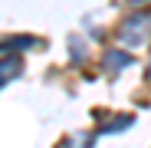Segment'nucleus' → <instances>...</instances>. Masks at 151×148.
<instances>
[{"label": "nucleus", "instance_id": "7ed1b4c3", "mask_svg": "<svg viewBox=\"0 0 151 148\" xmlns=\"http://www.w3.org/2000/svg\"><path fill=\"white\" fill-rule=\"evenodd\" d=\"M132 63V53H122V49H112V53H105V66L109 69H122Z\"/></svg>", "mask_w": 151, "mask_h": 148}, {"label": "nucleus", "instance_id": "20e7f679", "mask_svg": "<svg viewBox=\"0 0 151 148\" xmlns=\"http://www.w3.org/2000/svg\"><path fill=\"white\" fill-rule=\"evenodd\" d=\"M128 125H132V115H118V118H112V122H109L102 132H118V129H128Z\"/></svg>", "mask_w": 151, "mask_h": 148}, {"label": "nucleus", "instance_id": "f257e3e1", "mask_svg": "<svg viewBox=\"0 0 151 148\" xmlns=\"http://www.w3.org/2000/svg\"><path fill=\"white\" fill-rule=\"evenodd\" d=\"M20 69H23L20 56H4V59H0V86L10 82L13 76H20Z\"/></svg>", "mask_w": 151, "mask_h": 148}, {"label": "nucleus", "instance_id": "f03ea898", "mask_svg": "<svg viewBox=\"0 0 151 148\" xmlns=\"http://www.w3.org/2000/svg\"><path fill=\"white\" fill-rule=\"evenodd\" d=\"M36 46V40L33 36H10V40H0V49H33Z\"/></svg>", "mask_w": 151, "mask_h": 148}, {"label": "nucleus", "instance_id": "39448f33", "mask_svg": "<svg viewBox=\"0 0 151 148\" xmlns=\"http://www.w3.org/2000/svg\"><path fill=\"white\" fill-rule=\"evenodd\" d=\"M132 4H145V0H132Z\"/></svg>", "mask_w": 151, "mask_h": 148}]
</instances>
